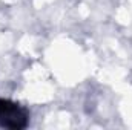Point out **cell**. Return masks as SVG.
Listing matches in <instances>:
<instances>
[{
    "label": "cell",
    "instance_id": "6da1fadb",
    "mask_svg": "<svg viewBox=\"0 0 132 130\" xmlns=\"http://www.w3.org/2000/svg\"><path fill=\"white\" fill-rule=\"evenodd\" d=\"M3 116H6V119H3V121H2V124H3V126H9V124H11L9 121H14V127L22 126L19 121H20V119H23V116H22V113L19 112V109H17V106H15V104L0 103V118H3Z\"/></svg>",
    "mask_w": 132,
    "mask_h": 130
}]
</instances>
